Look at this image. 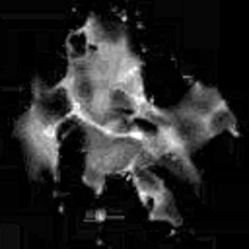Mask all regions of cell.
I'll return each instance as SVG.
<instances>
[{
	"label": "cell",
	"instance_id": "1",
	"mask_svg": "<svg viewBox=\"0 0 249 249\" xmlns=\"http://www.w3.org/2000/svg\"><path fill=\"white\" fill-rule=\"evenodd\" d=\"M224 103V99L216 93V91H212V89H206V88H202V86H196L189 95H187V99H185V103H183V107L181 109H185L187 113H191V115H195V117H198V119H206L218 105H222Z\"/></svg>",
	"mask_w": 249,
	"mask_h": 249
},
{
	"label": "cell",
	"instance_id": "2",
	"mask_svg": "<svg viewBox=\"0 0 249 249\" xmlns=\"http://www.w3.org/2000/svg\"><path fill=\"white\" fill-rule=\"evenodd\" d=\"M202 123H204V130H206L208 138H212V136H216V134H222L224 130L233 128L235 119H233L231 109H230L226 103H222V105H218Z\"/></svg>",
	"mask_w": 249,
	"mask_h": 249
}]
</instances>
